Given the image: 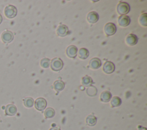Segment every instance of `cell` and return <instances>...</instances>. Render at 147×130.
<instances>
[{
  "label": "cell",
  "mask_w": 147,
  "mask_h": 130,
  "mask_svg": "<svg viewBox=\"0 0 147 130\" xmlns=\"http://www.w3.org/2000/svg\"><path fill=\"white\" fill-rule=\"evenodd\" d=\"M63 67V61L58 57H55L53 58L51 62V68L53 71H59Z\"/></svg>",
  "instance_id": "cell-1"
},
{
  "label": "cell",
  "mask_w": 147,
  "mask_h": 130,
  "mask_svg": "<svg viewBox=\"0 0 147 130\" xmlns=\"http://www.w3.org/2000/svg\"><path fill=\"white\" fill-rule=\"evenodd\" d=\"M117 11L120 15H125L130 11V6L129 4L125 2H120L117 7Z\"/></svg>",
  "instance_id": "cell-2"
},
{
  "label": "cell",
  "mask_w": 147,
  "mask_h": 130,
  "mask_svg": "<svg viewBox=\"0 0 147 130\" xmlns=\"http://www.w3.org/2000/svg\"><path fill=\"white\" fill-rule=\"evenodd\" d=\"M4 13L6 17L9 18H12L16 17V15H17V10L15 6L9 5L5 7Z\"/></svg>",
  "instance_id": "cell-3"
},
{
  "label": "cell",
  "mask_w": 147,
  "mask_h": 130,
  "mask_svg": "<svg viewBox=\"0 0 147 130\" xmlns=\"http://www.w3.org/2000/svg\"><path fill=\"white\" fill-rule=\"evenodd\" d=\"M116 30H117V27L115 25L111 22L106 23L104 27L105 33L107 36H110L114 34L116 32Z\"/></svg>",
  "instance_id": "cell-4"
},
{
  "label": "cell",
  "mask_w": 147,
  "mask_h": 130,
  "mask_svg": "<svg viewBox=\"0 0 147 130\" xmlns=\"http://www.w3.org/2000/svg\"><path fill=\"white\" fill-rule=\"evenodd\" d=\"M34 106L36 109L40 111H42L46 108L47 101L44 98L39 97L36 100Z\"/></svg>",
  "instance_id": "cell-5"
},
{
  "label": "cell",
  "mask_w": 147,
  "mask_h": 130,
  "mask_svg": "<svg viewBox=\"0 0 147 130\" xmlns=\"http://www.w3.org/2000/svg\"><path fill=\"white\" fill-rule=\"evenodd\" d=\"M1 37H2V40L3 42L7 44V43H9L12 41V40H13V38H14V36L11 31L6 30L2 33V34L1 35Z\"/></svg>",
  "instance_id": "cell-6"
},
{
  "label": "cell",
  "mask_w": 147,
  "mask_h": 130,
  "mask_svg": "<svg viewBox=\"0 0 147 130\" xmlns=\"http://www.w3.org/2000/svg\"><path fill=\"white\" fill-rule=\"evenodd\" d=\"M115 70V65L111 61H106L103 66V70L107 74L112 73Z\"/></svg>",
  "instance_id": "cell-7"
},
{
  "label": "cell",
  "mask_w": 147,
  "mask_h": 130,
  "mask_svg": "<svg viewBox=\"0 0 147 130\" xmlns=\"http://www.w3.org/2000/svg\"><path fill=\"white\" fill-rule=\"evenodd\" d=\"M78 53V48L74 45L69 46L66 49V54L67 56L71 58H75Z\"/></svg>",
  "instance_id": "cell-8"
},
{
  "label": "cell",
  "mask_w": 147,
  "mask_h": 130,
  "mask_svg": "<svg viewBox=\"0 0 147 130\" xmlns=\"http://www.w3.org/2000/svg\"><path fill=\"white\" fill-rule=\"evenodd\" d=\"M130 19L127 15H121L118 19V23L122 27H126L129 25Z\"/></svg>",
  "instance_id": "cell-9"
},
{
  "label": "cell",
  "mask_w": 147,
  "mask_h": 130,
  "mask_svg": "<svg viewBox=\"0 0 147 130\" xmlns=\"http://www.w3.org/2000/svg\"><path fill=\"white\" fill-rule=\"evenodd\" d=\"M102 65L101 61L99 58L94 57L90 60L89 62V66L92 69H97L100 67Z\"/></svg>",
  "instance_id": "cell-10"
},
{
  "label": "cell",
  "mask_w": 147,
  "mask_h": 130,
  "mask_svg": "<svg viewBox=\"0 0 147 130\" xmlns=\"http://www.w3.org/2000/svg\"><path fill=\"white\" fill-rule=\"evenodd\" d=\"M125 41H126V43L127 45L130 46H133L137 44L138 41V38L135 34H129L126 36Z\"/></svg>",
  "instance_id": "cell-11"
},
{
  "label": "cell",
  "mask_w": 147,
  "mask_h": 130,
  "mask_svg": "<svg viewBox=\"0 0 147 130\" xmlns=\"http://www.w3.org/2000/svg\"><path fill=\"white\" fill-rule=\"evenodd\" d=\"M87 21L91 23H96L99 19V15L95 11H90L88 13L87 16Z\"/></svg>",
  "instance_id": "cell-12"
},
{
  "label": "cell",
  "mask_w": 147,
  "mask_h": 130,
  "mask_svg": "<svg viewBox=\"0 0 147 130\" xmlns=\"http://www.w3.org/2000/svg\"><path fill=\"white\" fill-rule=\"evenodd\" d=\"M57 34L60 37H64L68 33V29L65 25H60L56 30Z\"/></svg>",
  "instance_id": "cell-13"
},
{
  "label": "cell",
  "mask_w": 147,
  "mask_h": 130,
  "mask_svg": "<svg viewBox=\"0 0 147 130\" xmlns=\"http://www.w3.org/2000/svg\"><path fill=\"white\" fill-rule=\"evenodd\" d=\"M17 111V109L16 107L13 104H8L6 107L5 113L6 115L8 116H13L14 115Z\"/></svg>",
  "instance_id": "cell-14"
},
{
  "label": "cell",
  "mask_w": 147,
  "mask_h": 130,
  "mask_svg": "<svg viewBox=\"0 0 147 130\" xmlns=\"http://www.w3.org/2000/svg\"><path fill=\"white\" fill-rule=\"evenodd\" d=\"M111 97H112L111 93L109 91L105 90L101 93L100 95V100L102 102L107 103L110 100V99H111Z\"/></svg>",
  "instance_id": "cell-15"
},
{
  "label": "cell",
  "mask_w": 147,
  "mask_h": 130,
  "mask_svg": "<svg viewBox=\"0 0 147 130\" xmlns=\"http://www.w3.org/2000/svg\"><path fill=\"white\" fill-rule=\"evenodd\" d=\"M65 86L64 82L61 80H56L53 83V87L54 89L57 92H60L63 90Z\"/></svg>",
  "instance_id": "cell-16"
},
{
  "label": "cell",
  "mask_w": 147,
  "mask_h": 130,
  "mask_svg": "<svg viewBox=\"0 0 147 130\" xmlns=\"http://www.w3.org/2000/svg\"><path fill=\"white\" fill-rule=\"evenodd\" d=\"M97 121L96 117L93 115H88L86 119V124L89 126H94L96 124Z\"/></svg>",
  "instance_id": "cell-17"
},
{
  "label": "cell",
  "mask_w": 147,
  "mask_h": 130,
  "mask_svg": "<svg viewBox=\"0 0 147 130\" xmlns=\"http://www.w3.org/2000/svg\"><path fill=\"white\" fill-rule=\"evenodd\" d=\"M89 56L88 50L84 48H82L79 50L78 52V56L80 59H86Z\"/></svg>",
  "instance_id": "cell-18"
},
{
  "label": "cell",
  "mask_w": 147,
  "mask_h": 130,
  "mask_svg": "<svg viewBox=\"0 0 147 130\" xmlns=\"http://www.w3.org/2000/svg\"><path fill=\"white\" fill-rule=\"evenodd\" d=\"M121 99L118 96L113 97L111 100V105L112 107H117L121 104Z\"/></svg>",
  "instance_id": "cell-19"
},
{
  "label": "cell",
  "mask_w": 147,
  "mask_h": 130,
  "mask_svg": "<svg viewBox=\"0 0 147 130\" xmlns=\"http://www.w3.org/2000/svg\"><path fill=\"white\" fill-rule=\"evenodd\" d=\"M92 83V78L88 76H85L82 78V84L83 85L86 86H90Z\"/></svg>",
  "instance_id": "cell-20"
},
{
  "label": "cell",
  "mask_w": 147,
  "mask_h": 130,
  "mask_svg": "<svg viewBox=\"0 0 147 130\" xmlns=\"http://www.w3.org/2000/svg\"><path fill=\"white\" fill-rule=\"evenodd\" d=\"M55 115V110L52 108H48L44 112V116L46 118H52Z\"/></svg>",
  "instance_id": "cell-21"
},
{
  "label": "cell",
  "mask_w": 147,
  "mask_h": 130,
  "mask_svg": "<svg viewBox=\"0 0 147 130\" xmlns=\"http://www.w3.org/2000/svg\"><path fill=\"white\" fill-rule=\"evenodd\" d=\"M24 104L27 108H31L34 104V100L32 97H26L24 100Z\"/></svg>",
  "instance_id": "cell-22"
},
{
  "label": "cell",
  "mask_w": 147,
  "mask_h": 130,
  "mask_svg": "<svg viewBox=\"0 0 147 130\" xmlns=\"http://www.w3.org/2000/svg\"><path fill=\"white\" fill-rule=\"evenodd\" d=\"M87 93L90 96H94L97 93V89L95 86H90L87 89Z\"/></svg>",
  "instance_id": "cell-23"
},
{
  "label": "cell",
  "mask_w": 147,
  "mask_h": 130,
  "mask_svg": "<svg viewBox=\"0 0 147 130\" xmlns=\"http://www.w3.org/2000/svg\"><path fill=\"white\" fill-rule=\"evenodd\" d=\"M139 22L140 23L144 26H147V19H146V13L142 14L141 15L139 18Z\"/></svg>",
  "instance_id": "cell-24"
},
{
  "label": "cell",
  "mask_w": 147,
  "mask_h": 130,
  "mask_svg": "<svg viewBox=\"0 0 147 130\" xmlns=\"http://www.w3.org/2000/svg\"><path fill=\"white\" fill-rule=\"evenodd\" d=\"M50 60L47 58H42L40 61L41 66L44 68H47L50 65Z\"/></svg>",
  "instance_id": "cell-25"
},
{
  "label": "cell",
  "mask_w": 147,
  "mask_h": 130,
  "mask_svg": "<svg viewBox=\"0 0 147 130\" xmlns=\"http://www.w3.org/2000/svg\"><path fill=\"white\" fill-rule=\"evenodd\" d=\"M49 130H60V129L57 127H52Z\"/></svg>",
  "instance_id": "cell-26"
},
{
  "label": "cell",
  "mask_w": 147,
  "mask_h": 130,
  "mask_svg": "<svg viewBox=\"0 0 147 130\" xmlns=\"http://www.w3.org/2000/svg\"><path fill=\"white\" fill-rule=\"evenodd\" d=\"M138 130H147V129L145 127H140Z\"/></svg>",
  "instance_id": "cell-27"
},
{
  "label": "cell",
  "mask_w": 147,
  "mask_h": 130,
  "mask_svg": "<svg viewBox=\"0 0 147 130\" xmlns=\"http://www.w3.org/2000/svg\"><path fill=\"white\" fill-rule=\"evenodd\" d=\"M2 21V15H1V14H0V24L1 23Z\"/></svg>",
  "instance_id": "cell-28"
}]
</instances>
